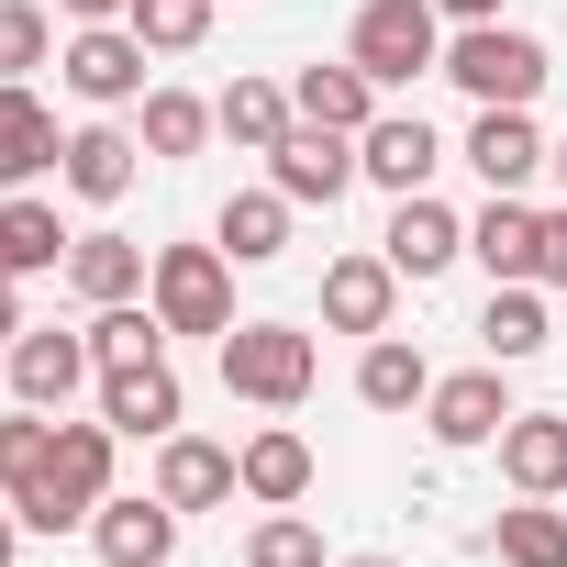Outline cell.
<instances>
[{
  "label": "cell",
  "instance_id": "obj_31",
  "mask_svg": "<svg viewBox=\"0 0 567 567\" xmlns=\"http://www.w3.org/2000/svg\"><path fill=\"white\" fill-rule=\"evenodd\" d=\"M489 556H501V567H567V512L512 501V512L489 523Z\"/></svg>",
  "mask_w": 567,
  "mask_h": 567
},
{
  "label": "cell",
  "instance_id": "obj_15",
  "mask_svg": "<svg viewBox=\"0 0 567 567\" xmlns=\"http://www.w3.org/2000/svg\"><path fill=\"white\" fill-rule=\"evenodd\" d=\"M134 167H145V134H123V123H79L68 156H56V178H68L90 212H112V200L134 189Z\"/></svg>",
  "mask_w": 567,
  "mask_h": 567
},
{
  "label": "cell",
  "instance_id": "obj_4",
  "mask_svg": "<svg viewBox=\"0 0 567 567\" xmlns=\"http://www.w3.org/2000/svg\"><path fill=\"white\" fill-rule=\"evenodd\" d=\"M346 56H357L379 90H412V79L445 68V12H434V0H357Z\"/></svg>",
  "mask_w": 567,
  "mask_h": 567
},
{
  "label": "cell",
  "instance_id": "obj_16",
  "mask_svg": "<svg viewBox=\"0 0 567 567\" xmlns=\"http://www.w3.org/2000/svg\"><path fill=\"white\" fill-rule=\"evenodd\" d=\"M90 379H101V368H90V334H34V323H23V346H12V401L68 412Z\"/></svg>",
  "mask_w": 567,
  "mask_h": 567
},
{
  "label": "cell",
  "instance_id": "obj_22",
  "mask_svg": "<svg viewBox=\"0 0 567 567\" xmlns=\"http://www.w3.org/2000/svg\"><path fill=\"white\" fill-rule=\"evenodd\" d=\"M290 112H301V123H334V134H368V123H379V79H368L357 56H323V68L290 79Z\"/></svg>",
  "mask_w": 567,
  "mask_h": 567
},
{
  "label": "cell",
  "instance_id": "obj_33",
  "mask_svg": "<svg viewBox=\"0 0 567 567\" xmlns=\"http://www.w3.org/2000/svg\"><path fill=\"white\" fill-rule=\"evenodd\" d=\"M56 68V12L45 0H0V79H34Z\"/></svg>",
  "mask_w": 567,
  "mask_h": 567
},
{
  "label": "cell",
  "instance_id": "obj_35",
  "mask_svg": "<svg viewBox=\"0 0 567 567\" xmlns=\"http://www.w3.org/2000/svg\"><path fill=\"white\" fill-rule=\"evenodd\" d=\"M245 567H334V556H323V523L312 512H267L245 534Z\"/></svg>",
  "mask_w": 567,
  "mask_h": 567
},
{
  "label": "cell",
  "instance_id": "obj_32",
  "mask_svg": "<svg viewBox=\"0 0 567 567\" xmlns=\"http://www.w3.org/2000/svg\"><path fill=\"white\" fill-rule=\"evenodd\" d=\"M45 456H56V423H45L34 401H12V412H0V489L23 501V489L45 478Z\"/></svg>",
  "mask_w": 567,
  "mask_h": 567
},
{
  "label": "cell",
  "instance_id": "obj_9",
  "mask_svg": "<svg viewBox=\"0 0 567 567\" xmlns=\"http://www.w3.org/2000/svg\"><path fill=\"white\" fill-rule=\"evenodd\" d=\"M178 412H189V390H178V368H167V357L101 368V423H112V434H145V445H167V434H178Z\"/></svg>",
  "mask_w": 567,
  "mask_h": 567
},
{
  "label": "cell",
  "instance_id": "obj_39",
  "mask_svg": "<svg viewBox=\"0 0 567 567\" xmlns=\"http://www.w3.org/2000/svg\"><path fill=\"white\" fill-rule=\"evenodd\" d=\"M23 556V512H12V489H0V567Z\"/></svg>",
  "mask_w": 567,
  "mask_h": 567
},
{
  "label": "cell",
  "instance_id": "obj_6",
  "mask_svg": "<svg viewBox=\"0 0 567 567\" xmlns=\"http://www.w3.org/2000/svg\"><path fill=\"white\" fill-rule=\"evenodd\" d=\"M56 79H68L90 112H123V101H145V34H134V23H79V34L56 45Z\"/></svg>",
  "mask_w": 567,
  "mask_h": 567
},
{
  "label": "cell",
  "instance_id": "obj_23",
  "mask_svg": "<svg viewBox=\"0 0 567 567\" xmlns=\"http://www.w3.org/2000/svg\"><path fill=\"white\" fill-rule=\"evenodd\" d=\"M467 256H478L489 278H534V256H545V212H534L523 189H489V212L467 223Z\"/></svg>",
  "mask_w": 567,
  "mask_h": 567
},
{
  "label": "cell",
  "instance_id": "obj_21",
  "mask_svg": "<svg viewBox=\"0 0 567 567\" xmlns=\"http://www.w3.org/2000/svg\"><path fill=\"white\" fill-rule=\"evenodd\" d=\"M145 278H156V256H145L134 234H112V223L68 245V290H79L90 312H101V301H145Z\"/></svg>",
  "mask_w": 567,
  "mask_h": 567
},
{
  "label": "cell",
  "instance_id": "obj_42",
  "mask_svg": "<svg viewBox=\"0 0 567 567\" xmlns=\"http://www.w3.org/2000/svg\"><path fill=\"white\" fill-rule=\"evenodd\" d=\"M346 567H401V556H346Z\"/></svg>",
  "mask_w": 567,
  "mask_h": 567
},
{
  "label": "cell",
  "instance_id": "obj_17",
  "mask_svg": "<svg viewBox=\"0 0 567 567\" xmlns=\"http://www.w3.org/2000/svg\"><path fill=\"white\" fill-rule=\"evenodd\" d=\"M245 478H234V445H212V434H167L156 445V501L167 512H223Z\"/></svg>",
  "mask_w": 567,
  "mask_h": 567
},
{
  "label": "cell",
  "instance_id": "obj_25",
  "mask_svg": "<svg viewBox=\"0 0 567 567\" xmlns=\"http://www.w3.org/2000/svg\"><path fill=\"white\" fill-rule=\"evenodd\" d=\"M68 223H56V200H34V189H0V267L12 278H45V267H68Z\"/></svg>",
  "mask_w": 567,
  "mask_h": 567
},
{
  "label": "cell",
  "instance_id": "obj_27",
  "mask_svg": "<svg viewBox=\"0 0 567 567\" xmlns=\"http://www.w3.org/2000/svg\"><path fill=\"white\" fill-rule=\"evenodd\" d=\"M212 123H223L245 156H278V134H290L301 112H290V79H234V90L212 101Z\"/></svg>",
  "mask_w": 567,
  "mask_h": 567
},
{
  "label": "cell",
  "instance_id": "obj_29",
  "mask_svg": "<svg viewBox=\"0 0 567 567\" xmlns=\"http://www.w3.org/2000/svg\"><path fill=\"white\" fill-rule=\"evenodd\" d=\"M134 112H145L134 134H145V156H156V167H178V156H200V145L223 134V123H212V101H189V90H145Z\"/></svg>",
  "mask_w": 567,
  "mask_h": 567
},
{
  "label": "cell",
  "instance_id": "obj_40",
  "mask_svg": "<svg viewBox=\"0 0 567 567\" xmlns=\"http://www.w3.org/2000/svg\"><path fill=\"white\" fill-rule=\"evenodd\" d=\"M445 23H501V0H434Z\"/></svg>",
  "mask_w": 567,
  "mask_h": 567
},
{
  "label": "cell",
  "instance_id": "obj_26",
  "mask_svg": "<svg viewBox=\"0 0 567 567\" xmlns=\"http://www.w3.org/2000/svg\"><path fill=\"white\" fill-rule=\"evenodd\" d=\"M478 346L501 368L545 357V278H489V312H478Z\"/></svg>",
  "mask_w": 567,
  "mask_h": 567
},
{
  "label": "cell",
  "instance_id": "obj_7",
  "mask_svg": "<svg viewBox=\"0 0 567 567\" xmlns=\"http://www.w3.org/2000/svg\"><path fill=\"white\" fill-rule=\"evenodd\" d=\"M267 189H290L301 212H334V200L357 189V134H334V123H290V134H278V156H267Z\"/></svg>",
  "mask_w": 567,
  "mask_h": 567
},
{
  "label": "cell",
  "instance_id": "obj_13",
  "mask_svg": "<svg viewBox=\"0 0 567 567\" xmlns=\"http://www.w3.org/2000/svg\"><path fill=\"white\" fill-rule=\"evenodd\" d=\"M234 478H245L256 512H301V501H312V445H301L290 423H256V434L234 445Z\"/></svg>",
  "mask_w": 567,
  "mask_h": 567
},
{
  "label": "cell",
  "instance_id": "obj_8",
  "mask_svg": "<svg viewBox=\"0 0 567 567\" xmlns=\"http://www.w3.org/2000/svg\"><path fill=\"white\" fill-rule=\"evenodd\" d=\"M501 423H512L501 357H489V368H456V379H434V390H423V434H434V445H456V456H467V445H501Z\"/></svg>",
  "mask_w": 567,
  "mask_h": 567
},
{
  "label": "cell",
  "instance_id": "obj_1",
  "mask_svg": "<svg viewBox=\"0 0 567 567\" xmlns=\"http://www.w3.org/2000/svg\"><path fill=\"white\" fill-rule=\"evenodd\" d=\"M112 445H123L112 423H68V412H56V456H45V478L12 501L23 534H90V512L112 501Z\"/></svg>",
  "mask_w": 567,
  "mask_h": 567
},
{
  "label": "cell",
  "instance_id": "obj_34",
  "mask_svg": "<svg viewBox=\"0 0 567 567\" xmlns=\"http://www.w3.org/2000/svg\"><path fill=\"white\" fill-rule=\"evenodd\" d=\"M123 23L145 34V56H189V45H212V0H134Z\"/></svg>",
  "mask_w": 567,
  "mask_h": 567
},
{
  "label": "cell",
  "instance_id": "obj_5",
  "mask_svg": "<svg viewBox=\"0 0 567 567\" xmlns=\"http://www.w3.org/2000/svg\"><path fill=\"white\" fill-rule=\"evenodd\" d=\"M145 301L167 334H234V256L223 245H156Z\"/></svg>",
  "mask_w": 567,
  "mask_h": 567
},
{
  "label": "cell",
  "instance_id": "obj_41",
  "mask_svg": "<svg viewBox=\"0 0 567 567\" xmlns=\"http://www.w3.org/2000/svg\"><path fill=\"white\" fill-rule=\"evenodd\" d=\"M545 167H556V189H567V134H556V156H545Z\"/></svg>",
  "mask_w": 567,
  "mask_h": 567
},
{
  "label": "cell",
  "instance_id": "obj_36",
  "mask_svg": "<svg viewBox=\"0 0 567 567\" xmlns=\"http://www.w3.org/2000/svg\"><path fill=\"white\" fill-rule=\"evenodd\" d=\"M545 290H567V212H545V256H534Z\"/></svg>",
  "mask_w": 567,
  "mask_h": 567
},
{
  "label": "cell",
  "instance_id": "obj_38",
  "mask_svg": "<svg viewBox=\"0 0 567 567\" xmlns=\"http://www.w3.org/2000/svg\"><path fill=\"white\" fill-rule=\"evenodd\" d=\"M56 12H68V23H123L134 0H56Z\"/></svg>",
  "mask_w": 567,
  "mask_h": 567
},
{
  "label": "cell",
  "instance_id": "obj_11",
  "mask_svg": "<svg viewBox=\"0 0 567 567\" xmlns=\"http://www.w3.org/2000/svg\"><path fill=\"white\" fill-rule=\"evenodd\" d=\"M434 167H445V134H434L423 112H379V123L357 134V178H379L390 200H412Z\"/></svg>",
  "mask_w": 567,
  "mask_h": 567
},
{
  "label": "cell",
  "instance_id": "obj_37",
  "mask_svg": "<svg viewBox=\"0 0 567 567\" xmlns=\"http://www.w3.org/2000/svg\"><path fill=\"white\" fill-rule=\"evenodd\" d=\"M23 346V278H0V357Z\"/></svg>",
  "mask_w": 567,
  "mask_h": 567
},
{
  "label": "cell",
  "instance_id": "obj_10",
  "mask_svg": "<svg viewBox=\"0 0 567 567\" xmlns=\"http://www.w3.org/2000/svg\"><path fill=\"white\" fill-rule=\"evenodd\" d=\"M178 523H189V512H167L156 489H112V501L90 512V545H101V567H167V556H178Z\"/></svg>",
  "mask_w": 567,
  "mask_h": 567
},
{
  "label": "cell",
  "instance_id": "obj_19",
  "mask_svg": "<svg viewBox=\"0 0 567 567\" xmlns=\"http://www.w3.org/2000/svg\"><path fill=\"white\" fill-rule=\"evenodd\" d=\"M390 312H401V267L390 256H334L323 267V323L334 334H390Z\"/></svg>",
  "mask_w": 567,
  "mask_h": 567
},
{
  "label": "cell",
  "instance_id": "obj_12",
  "mask_svg": "<svg viewBox=\"0 0 567 567\" xmlns=\"http://www.w3.org/2000/svg\"><path fill=\"white\" fill-rule=\"evenodd\" d=\"M379 256H390L401 278H445V267L467 256V223H456L434 189H412V200H390V234H379Z\"/></svg>",
  "mask_w": 567,
  "mask_h": 567
},
{
  "label": "cell",
  "instance_id": "obj_18",
  "mask_svg": "<svg viewBox=\"0 0 567 567\" xmlns=\"http://www.w3.org/2000/svg\"><path fill=\"white\" fill-rule=\"evenodd\" d=\"M56 156H68V134H56V112L34 101V79H0V189H34Z\"/></svg>",
  "mask_w": 567,
  "mask_h": 567
},
{
  "label": "cell",
  "instance_id": "obj_2",
  "mask_svg": "<svg viewBox=\"0 0 567 567\" xmlns=\"http://www.w3.org/2000/svg\"><path fill=\"white\" fill-rule=\"evenodd\" d=\"M212 357H223V390L256 412H301L323 379V346L301 323H234V334H212Z\"/></svg>",
  "mask_w": 567,
  "mask_h": 567
},
{
  "label": "cell",
  "instance_id": "obj_24",
  "mask_svg": "<svg viewBox=\"0 0 567 567\" xmlns=\"http://www.w3.org/2000/svg\"><path fill=\"white\" fill-rule=\"evenodd\" d=\"M290 189H234L223 212H212V245L234 256V267H267V256H290Z\"/></svg>",
  "mask_w": 567,
  "mask_h": 567
},
{
  "label": "cell",
  "instance_id": "obj_28",
  "mask_svg": "<svg viewBox=\"0 0 567 567\" xmlns=\"http://www.w3.org/2000/svg\"><path fill=\"white\" fill-rule=\"evenodd\" d=\"M423 390H434L423 346H401V334H368V357H357V401H368V412H423Z\"/></svg>",
  "mask_w": 567,
  "mask_h": 567
},
{
  "label": "cell",
  "instance_id": "obj_14",
  "mask_svg": "<svg viewBox=\"0 0 567 567\" xmlns=\"http://www.w3.org/2000/svg\"><path fill=\"white\" fill-rule=\"evenodd\" d=\"M456 156H467L489 189H534V167H545L556 145H545V123H534V112H501V101H489V112L467 123V145H456Z\"/></svg>",
  "mask_w": 567,
  "mask_h": 567
},
{
  "label": "cell",
  "instance_id": "obj_30",
  "mask_svg": "<svg viewBox=\"0 0 567 567\" xmlns=\"http://www.w3.org/2000/svg\"><path fill=\"white\" fill-rule=\"evenodd\" d=\"M134 357H167L156 301H101V312H90V368H134Z\"/></svg>",
  "mask_w": 567,
  "mask_h": 567
},
{
  "label": "cell",
  "instance_id": "obj_3",
  "mask_svg": "<svg viewBox=\"0 0 567 567\" xmlns=\"http://www.w3.org/2000/svg\"><path fill=\"white\" fill-rule=\"evenodd\" d=\"M434 79H456L478 112H489V101H501V112H534V90H545V45H534L523 23H456Z\"/></svg>",
  "mask_w": 567,
  "mask_h": 567
},
{
  "label": "cell",
  "instance_id": "obj_20",
  "mask_svg": "<svg viewBox=\"0 0 567 567\" xmlns=\"http://www.w3.org/2000/svg\"><path fill=\"white\" fill-rule=\"evenodd\" d=\"M501 478H512V501H556L567 489V412H512L501 423Z\"/></svg>",
  "mask_w": 567,
  "mask_h": 567
}]
</instances>
